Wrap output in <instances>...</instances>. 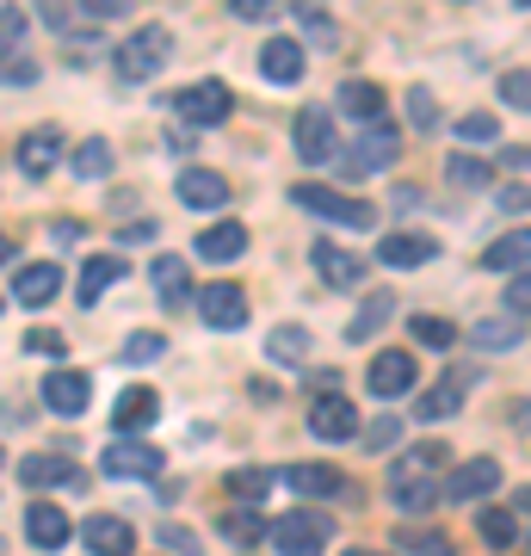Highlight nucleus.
I'll return each mask as SVG.
<instances>
[{
	"instance_id": "1",
	"label": "nucleus",
	"mask_w": 531,
	"mask_h": 556,
	"mask_svg": "<svg viewBox=\"0 0 531 556\" xmlns=\"http://www.w3.org/2000/svg\"><path fill=\"white\" fill-rule=\"evenodd\" d=\"M445 457H452L445 445H420V452H408L402 464H395L390 495H395V507H402V514H427V507H433V501L445 495V482L427 477V470H439Z\"/></svg>"
},
{
	"instance_id": "2",
	"label": "nucleus",
	"mask_w": 531,
	"mask_h": 556,
	"mask_svg": "<svg viewBox=\"0 0 531 556\" xmlns=\"http://www.w3.org/2000/svg\"><path fill=\"white\" fill-rule=\"evenodd\" d=\"M167 62H174V31L167 25H142L118 50V80H155Z\"/></svg>"
},
{
	"instance_id": "3",
	"label": "nucleus",
	"mask_w": 531,
	"mask_h": 556,
	"mask_svg": "<svg viewBox=\"0 0 531 556\" xmlns=\"http://www.w3.org/2000/svg\"><path fill=\"white\" fill-rule=\"evenodd\" d=\"M328 538H334V526H328V514H315V507H296V514L273 519V551L278 556H321Z\"/></svg>"
},
{
	"instance_id": "4",
	"label": "nucleus",
	"mask_w": 531,
	"mask_h": 556,
	"mask_svg": "<svg viewBox=\"0 0 531 556\" xmlns=\"http://www.w3.org/2000/svg\"><path fill=\"white\" fill-rule=\"evenodd\" d=\"M296 204L303 211H315V217H328V223H340V229H371V204L365 199H346V192H334V186H296Z\"/></svg>"
},
{
	"instance_id": "5",
	"label": "nucleus",
	"mask_w": 531,
	"mask_h": 556,
	"mask_svg": "<svg viewBox=\"0 0 531 556\" xmlns=\"http://www.w3.org/2000/svg\"><path fill=\"white\" fill-rule=\"evenodd\" d=\"M13 477L25 482V489H87V477H80V464L75 457H62V452H25L20 464H13Z\"/></svg>"
},
{
	"instance_id": "6",
	"label": "nucleus",
	"mask_w": 531,
	"mask_h": 556,
	"mask_svg": "<svg viewBox=\"0 0 531 556\" xmlns=\"http://www.w3.org/2000/svg\"><path fill=\"white\" fill-rule=\"evenodd\" d=\"M179 124H192V130H211V124H223L229 112H236V100H229V87L223 80H198V87H186L174 100Z\"/></svg>"
},
{
	"instance_id": "7",
	"label": "nucleus",
	"mask_w": 531,
	"mask_h": 556,
	"mask_svg": "<svg viewBox=\"0 0 531 556\" xmlns=\"http://www.w3.org/2000/svg\"><path fill=\"white\" fill-rule=\"evenodd\" d=\"M395 155H402V137H395V124H365L358 130V142H353V155L340 161V174H365V167H395Z\"/></svg>"
},
{
	"instance_id": "8",
	"label": "nucleus",
	"mask_w": 531,
	"mask_h": 556,
	"mask_svg": "<svg viewBox=\"0 0 531 556\" xmlns=\"http://www.w3.org/2000/svg\"><path fill=\"white\" fill-rule=\"evenodd\" d=\"M291 142H296V155L309 161V167L334 161V112H328V105H303L296 124H291Z\"/></svg>"
},
{
	"instance_id": "9",
	"label": "nucleus",
	"mask_w": 531,
	"mask_h": 556,
	"mask_svg": "<svg viewBox=\"0 0 531 556\" xmlns=\"http://www.w3.org/2000/svg\"><path fill=\"white\" fill-rule=\"evenodd\" d=\"M198 316H204V328H217V334L248 328V298H241V285H229V278L204 285V291H198Z\"/></svg>"
},
{
	"instance_id": "10",
	"label": "nucleus",
	"mask_w": 531,
	"mask_h": 556,
	"mask_svg": "<svg viewBox=\"0 0 531 556\" xmlns=\"http://www.w3.org/2000/svg\"><path fill=\"white\" fill-rule=\"evenodd\" d=\"M99 470L118 482H142V477H161V452L155 445H142V439H112L105 457H99Z\"/></svg>"
},
{
	"instance_id": "11",
	"label": "nucleus",
	"mask_w": 531,
	"mask_h": 556,
	"mask_svg": "<svg viewBox=\"0 0 531 556\" xmlns=\"http://www.w3.org/2000/svg\"><path fill=\"white\" fill-rule=\"evenodd\" d=\"M309 433L315 439H328V445H340V439H358V408L340 390H321L309 408Z\"/></svg>"
},
{
	"instance_id": "12",
	"label": "nucleus",
	"mask_w": 531,
	"mask_h": 556,
	"mask_svg": "<svg viewBox=\"0 0 531 556\" xmlns=\"http://www.w3.org/2000/svg\"><path fill=\"white\" fill-rule=\"evenodd\" d=\"M62 298V266L56 260H38V266H20L13 273V303H25V309H43V303Z\"/></svg>"
},
{
	"instance_id": "13",
	"label": "nucleus",
	"mask_w": 531,
	"mask_h": 556,
	"mask_svg": "<svg viewBox=\"0 0 531 556\" xmlns=\"http://www.w3.org/2000/svg\"><path fill=\"white\" fill-rule=\"evenodd\" d=\"M80 544L93 556H137V532H130L118 514H93L80 526Z\"/></svg>"
},
{
	"instance_id": "14",
	"label": "nucleus",
	"mask_w": 531,
	"mask_h": 556,
	"mask_svg": "<svg viewBox=\"0 0 531 556\" xmlns=\"http://www.w3.org/2000/svg\"><path fill=\"white\" fill-rule=\"evenodd\" d=\"M43 402H50V408H56V415H87V402H93V378H87V371H50V378H43Z\"/></svg>"
},
{
	"instance_id": "15",
	"label": "nucleus",
	"mask_w": 531,
	"mask_h": 556,
	"mask_svg": "<svg viewBox=\"0 0 531 556\" xmlns=\"http://www.w3.org/2000/svg\"><path fill=\"white\" fill-rule=\"evenodd\" d=\"M278 482H285L291 495H303V501H334L340 489H346V477H340L334 464H291Z\"/></svg>"
},
{
	"instance_id": "16",
	"label": "nucleus",
	"mask_w": 531,
	"mask_h": 556,
	"mask_svg": "<svg viewBox=\"0 0 531 556\" xmlns=\"http://www.w3.org/2000/svg\"><path fill=\"white\" fill-rule=\"evenodd\" d=\"M494 482H501V464L494 457H470V464H457L445 477V501H482V495H494Z\"/></svg>"
},
{
	"instance_id": "17",
	"label": "nucleus",
	"mask_w": 531,
	"mask_h": 556,
	"mask_svg": "<svg viewBox=\"0 0 531 556\" xmlns=\"http://www.w3.org/2000/svg\"><path fill=\"white\" fill-rule=\"evenodd\" d=\"M161 415V396L149 390V383H137V390H124L118 408H112V427H118V439H137L142 427H155Z\"/></svg>"
},
{
	"instance_id": "18",
	"label": "nucleus",
	"mask_w": 531,
	"mask_h": 556,
	"mask_svg": "<svg viewBox=\"0 0 531 556\" xmlns=\"http://www.w3.org/2000/svg\"><path fill=\"white\" fill-rule=\"evenodd\" d=\"M260 75L273 80V87H296V80H303V43L296 38H266V50H260Z\"/></svg>"
},
{
	"instance_id": "19",
	"label": "nucleus",
	"mask_w": 531,
	"mask_h": 556,
	"mask_svg": "<svg viewBox=\"0 0 531 556\" xmlns=\"http://www.w3.org/2000/svg\"><path fill=\"white\" fill-rule=\"evenodd\" d=\"M13 161H20L25 179H43L62 161V130H50V124H43V130H25V142H20V155Z\"/></svg>"
},
{
	"instance_id": "20",
	"label": "nucleus",
	"mask_w": 531,
	"mask_h": 556,
	"mask_svg": "<svg viewBox=\"0 0 531 556\" xmlns=\"http://www.w3.org/2000/svg\"><path fill=\"white\" fill-rule=\"evenodd\" d=\"M309 260H315V273L328 278L334 291H353L358 278H365V260H358V254H346V248H334V241H315V248H309Z\"/></svg>"
},
{
	"instance_id": "21",
	"label": "nucleus",
	"mask_w": 531,
	"mask_h": 556,
	"mask_svg": "<svg viewBox=\"0 0 531 556\" xmlns=\"http://www.w3.org/2000/svg\"><path fill=\"white\" fill-rule=\"evenodd\" d=\"M433 254H439V241L414 236V229H390V236L377 241V260H383V266H427Z\"/></svg>"
},
{
	"instance_id": "22",
	"label": "nucleus",
	"mask_w": 531,
	"mask_h": 556,
	"mask_svg": "<svg viewBox=\"0 0 531 556\" xmlns=\"http://www.w3.org/2000/svg\"><path fill=\"white\" fill-rule=\"evenodd\" d=\"M414 378H420V371H414V358L408 353H377L371 358V396H408L414 390Z\"/></svg>"
},
{
	"instance_id": "23",
	"label": "nucleus",
	"mask_w": 531,
	"mask_h": 556,
	"mask_svg": "<svg viewBox=\"0 0 531 556\" xmlns=\"http://www.w3.org/2000/svg\"><path fill=\"white\" fill-rule=\"evenodd\" d=\"M179 199L192 204V211H223L229 204V179L211 174V167H186L179 174Z\"/></svg>"
},
{
	"instance_id": "24",
	"label": "nucleus",
	"mask_w": 531,
	"mask_h": 556,
	"mask_svg": "<svg viewBox=\"0 0 531 556\" xmlns=\"http://www.w3.org/2000/svg\"><path fill=\"white\" fill-rule=\"evenodd\" d=\"M25 538H31L38 551H62V544H68V514L50 507V501H31V507H25Z\"/></svg>"
},
{
	"instance_id": "25",
	"label": "nucleus",
	"mask_w": 531,
	"mask_h": 556,
	"mask_svg": "<svg viewBox=\"0 0 531 556\" xmlns=\"http://www.w3.org/2000/svg\"><path fill=\"white\" fill-rule=\"evenodd\" d=\"M464 396H470V371H445V378L420 396V420H445L464 408Z\"/></svg>"
},
{
	"instance_id": "26",
	"label": "nucleus",
	"mask_w": 531,
	"mask_h": 556,
	"mask_svg": "<svg viewBox=\"0 0 531 556\" xmlns=\"http://www.w3.org/2000/svg\"><path fill=\"white\" fill-rule=\"evenodd\" d=\"M118 278H124V260H118V254H93L87 266H80L75 298H80V303H99L105 291H112V285H118Z\"/></svg>"
},
{
	"instance_id": "27",
	"label": "nucleus",
	"mask_w": 531,
	"mask_h": 556,
	"mask_svg": "<svg viewBox=\"0 0 531 556\" xmlns=\"http://www.w3.org/2000/svg\"><path fill=\"white\" fill-rule=\"evenodd\" d=\"M149 278H155V291H161V303H186L192 298V273H186V260L179 254H155V266H149Z\"/></svg>"
},
{
	"instance_id": "28",
	"label": "nucleus",
	"mask_w": 531,
	"mask_h": 556,
	"mask_svg": "<svg viewBox=\"0 0 531 556\" xmlns=\"http://www.w3.org/2000/svg\"><path fill=\"white\" fill-rule=\"evenodd\" d=\"M198 254L217 260V266H229V260L248 254V229H241V223H217V229H204V236H198Z\"/></svg>"
},
{
	"instance_id": "29",
	"label": "nucleus",
	"mask_w": 531,
	"mask_h": 556,
	"mask_svg": "<svg viewBox=\"0 0 531 556\" xmlns=\"http://www.w3.org/2000/svg\"><path fill=\"white\" fill-rule=\"evenodd\" d=\"M482 266H489V273H526V266H531V229L501 236L489 254H482Z\"/></svg>"
},
{
	"instance_id": "30",
	"label": "nucleus",
	"mask_w": 531,
	"mask_h": 556,
	"mask_svg": "<svg viewBox=\"0 0 531 556\" xmlns=\"http://www.w3.org/2000/svg\"><path fill=\"white\" fill-rule=\"evenodd\" d=\"M519 321H526V316H482L470 328V340L482 346V353H507V346H519V334H526Z\"/></svg>"
},
{
	"instance_id": "31",
	"label": "nucleus",
	"mask_w": 531,
	"mask_h": 556,
	"mask_svg": "<svg viewBox=\"0 0 531 556\" xmlns=\"http://www.w3.org/2000/svg\"><path fill=\"white\" fill-rule=\"evenodd\" d=\"M309 328H296V321H278L273 334H266V353L278 358V365H303V358H309Z\"/></svg>"
},
{
	"instance_id": "32",
	"label": "nucleus",
	"mask_w": 531,
	"mask_h": 556,
	"mask_svg": "<svg viewBox=\"0 0 531 556\" xmlns=\"http://www.w3.org/2000/svg\"><path fill=\"white\" fill-rule=\"evenodd\" d=\"M340 105H346L353 118L377 124L383 118V87H377V80H346V87H340Z\"/></svg>"
},
{
	"instance_id": "33",
	"label": "nucleus",
	"mask_w": 531,
	"mask_h": 556,
	"mask_svg": "<svg viewBox=\"0 0 531 556\" xmlns=\"http://www.w3.org/2000/svg\"><path fill=\"white\" fill-rule=\"evenodd\" d=\"M68 167H75V179H105V174H112V142L87 137L75 155H68Z\"/></svg>"
},
{
	"instance_id": "34",
	"label": "nucleus",
	"mask_w": 531,
	"mask_h": 556,
	"mask_svg": "<svg viewBox=\"0 0 531 556\" xmlns=\"http://www.w3.org/2000/svg\"><path fill=\"white\" fill-rule=\"evenodd\" d=\"M445 179H452L457 192H482V186H494V167L489 161H470V155H452L445 161Z\"/></svg>"
},
{
	"instance_id": "35",
	"label": "nucleus",
	"mask_w": 531,
	"mask_h": 556,
	"mask_svg": "<svg viewBox=\"0 0 531 556\" xmlns=\"http://www.w3.org/2000/svg\"><path fill=\"white\" fill-rule=\"evenodd\" d=\"M390 309H395V303L383 298V291H377V298H371V303H365V309H358V316H353V328H346V340H353V346H358V340H371L377 328L390 321Z\"/></svg>"
},
{
	"instance_id": "36",
	"label": "nucleus",
	"mask_w": 531,
	"mask_h": 556,
	"mask_svg": "<svg viewBox=\"0 0 531 556\" xmlns=\"http://www.w3.org/2000/svg\"><path fill=\"white\" fill-rule=\"evenodd\" d=\"M408 334L420 340V346H433V353H445V346L457 340V328H452L445 316H414V321H408Z\"/></svg>"
},
{
	"instance_id": "37",
	"label": "nucleus",
	"mask_w": 531,
	"mask_h": 556,
	"mask_svg": "<svg viewBox=\"0 0 531 556\" xmlns=\"http://www.w3.org/2000/svg\"><path fill=\"white\" fill-rule=\"evenodd\" d=\"M395 544H402V551H420V556H452V538L420 532V526H402V532H395Z\"/></svg>"
},
{
	"instance_id": "38",
	"label": "nucleus",
	"mask_w": 531,
	"mask_h": 556,
	"mask_svg": "<svg viewBox=\"0 0 531 556\" xmlns=\"http://www.w3.org/2000/svg\"><path fill=\"white\" fill-rule=\"evenodd\" d=\"M476 526H482V538H489L494 551H507L513 538H519V519H513V514H501V507H489V514L476 519Z\"/></svg>"
},
{
	"instance_id": "39",
	"label": "nucleus",
	"mask_w": 531,
	"mask_h": 556,
	"mask_svg": "<svg viewBox=\"0 0 531 556\" xmlns=\"http://www.w3.org/2000/svg\"><path fill=\"white\" fill-rule=\"evenodd\" d=\"M501 137V124L489 118V112H464V118H457V142H464V149H470V142H494Z\"/></svg>"
},
{
	"instance_id": "40",
	"label": "nucleus",
	"mask_w": 531,
	"mask_h": 556,
	"mask_svg": "<svg viewBox=\"0 0 531 556\" xmlns=\"http://www.w3.org/2000/svg\"><path fill=\"white\" fill-rule=\"evenodd\" d=\"M223 532L236 538V544H260V538H273V526L254 514H223Z\"/></svg>"
},
{
	"instance_id": "41",
	"label": "nucleus",
	"mask_w": 531,
	"mask_h": 556,
	"mask_svg": "<svg viewBox=\"0 0 531 556\" xmlns=\"http://www.w3.org/2000/svg\"><path fill=\"white\" fill-rule=\"evenodd\" d=\"M501 105H513V112H531V75H526V68L501 75Z\"/></svg>"
},
{
	"instance_id": "42",
	"label": "nucleus",
	"mask_w": 531,
	"mask_h": 556,
	"mask_svg": "<svg viewBox=\"0 0 531 556\" xmlns=\"http://www.w3.org/2000/svg\"><path fill=\"white\" fill-rule=\"evenodd\" d=\"M25 31H31V20H25L20 7H7V13H0V43H7V56H20V38Z\"/></svg>"
},
{
	"instance_id": "43",
	"label": "nucleus",
	"mask_w": 531,
	"mask_h": 556,
	"mask_svg": "<svg viewBox=\"0 0 531 556\" xmlns=\"http://www.w3.org/2000/svg\"><path fill=\"white\" fill-rule=\"evenodd\" d=\"M395 439H402V420H395V415H377L371 433H365V452H390Z\"/></svg>"
},
{
	"instance_id": "44",
	"label": "nucleus",
	"mask_w": 531,
	"mask_h": 556,
	"mask_svg": "<svg viewBox=\"0 0 531 556\" xmlns=\"http://www.w3.org/2000/svg\"><path fill=\"white\" fill-rule=\"evenodd\" d=\"M167 353V340L161 334H130L124 340V358H130V365H149V358H161Z\"/></svg>"
},
{
	"instance_id": "45",
	"label": "nucleus",
	"mask_w": 531,
	"mask_h": 556,
	"mask_svg": "<svg viewBox=\"0 0 531 556\" xmlns=\"http://www.w3.org/2000/svg\"><path fill=\"white\" fill-rule=\"evenodd\" d=\"M229 489H236V501H260L266 489H273V477H266V470H236Z\"/></svg>"
},
{
	"instance_id": "46",
	"label": "nucleus",
	"mask_w": 531,
	"mask_h": 556,
	"mask_svg": "<svg viewBox=\"0 0 531 556\" xmlns=\"http://www.w3.org/2000/svg\"><path fill=\"white\" fill-rule=\"evenodd\" d=\"M507 316H531V266L507 285Z\"/></svg>"
},
{
	"instance_id": "47",
	"label": "nucleus",
	"mask_w": 531,
	"mask_h": 556,
	"mask_svg": "<svg viewBox=\"0 0 531 556\" xmlns=\"http://www.w3.org/2000/svg\"><path fill=\"white\" fill-rule=\"evenodd\" d=\"M161 551H179V556H204V544H198L192 532H179V526H161Z\"/></svg>"
},
{
	"instance_id": "48",
	"label": "nucleus",
	"mask_w": 531,
	"mask_h": 556,
	"mask_svg": "<svg viewBox=\"0 0 531 556\" xmlns=\"http://www.w3.org/2000/svg\"><path fill=\"white\" fill-rule=\"evenodd\" d=\"M25 353L56 358V353H62V334H56V328H31V334H25Z\"/></svg>"
},
{
	"instance_id": "49",
	"label": "nucleus",
	"mask_w": 531,
	"mask_h": 556,
	"mask_svg": "<svg viewBox=\"0 0 531 556\" xmlns=\"http://www.w3.org/2000/svg\"><path fill=\"white\" fill-rule=\"evenodd\" d=\"M408 118L414 124H433L439 118V105H433V93H427V87H414V93H408Z\"/></svg>"
},
{
	"instance_id": "50",
	"label": "nucleus",
	"mask_w": 531,
	"mask_h": 556,
	"mask_svg": "<svg viewBox=\"0 0 531 556\" xmlns=\"http://www.w3.org/2000/svg\"><path fill=\"white\" fill-rule=\"evenodd\" d=\"M38 80V62L31 56H7V87H31Z\"/></svg>"
},
{
	"instance_id": "51",
	"label": "nucleus",
	"mask_w": 531,
	"mask_h": 556,
	"mask_svg": "<svg viewBox=\"0 0 531 556\" xmlns=\"http://www.w3.org/2000/svg\"><path fill=\"white\" fill-rule=\"evenodd\" d=\"M229 13H236V20H273L278 0H229Z\"/></svg>"
},
{
	"instance_id": "52",
	"label": "nucleus",
	"mask_w": 531,
	"mask_h": 556,
	"mask_svg": "<svg viewBox=\"0 0 531 556\" xmlns=\"http://www.w3.org/2000/svg\"><path fill=\"white\" fill-rule=\"evenodd\" d=\"M501 211H513V217L531 211V186H501Z\"/></svg>"
},
{
	"instance_id": "53",
	"label": "nucleus",
	"mask_w": 531,
	"mask_h": 556,
	"mask_svg": "<svg viewBox=\"0 0 531 556\" xmlns=\"http://www.w3.org/2000/svg\"><path fill=\"white\" fill-rule=\"evenodd\" d=\"M87 13H99V20H118V13H130V0H80Z\"/></svg>"
},
{
	"instance_id": "54",
	"label": "nucleus",
	"mask_w": 531,
	"mask_h": 556,
	"mask_svg": "<svg viewBox=\"0 0 531 556\" xmlns=\"http://www.w3.org/2000/svg\"><path fill=\"white\" fill-rule=\"evenodd\" d=\"M50 236H56V248H75V241H80V223H50Z\"/></svg>"
},
{
	"instance_id": "55",
	"label": "nucleus",
	"mask_w": 531,
	"mask_h": 556,
	"mask_svg": "<svg viewBox=\"0 0 531 556\" xmlns=\"http://www.w3.org/2000/svg\"><path fill=\"white\" fill-rule=\"evenodd\" d=\"M118 236H124V241H149V236H155V223L142 217V223H130V229H118Z\"/></svg>"
},
{
	"instance_id": "56",
	"label": "nucleus",
	"mask_w": 531,
	"mask_h": 556,
	"mask_svg": "<svg viewBox=\"0 0 531 556\" xmlns=\"http://www.w3.org/2000/svg\"><path fill=\"white\" fill-rule=\"evenodd\" d=\"M519 507H526V514H531V489H526V495H519Z\"/></svg>"
},
{
	"instance_id": "57",
	"label": "nucleus",
	"mask_w": 531,
	"mask_h": 556,
	"mask_svg": "<svg viewBox=\"0 0 531 556\" xmlns=\"http://www.w3.org/2000/svg\"><path fill=\"white\" fill-rule=\"evenodd\" d=\"M346 556H371V551H346Z\"/></svg>"
},
{
	"instance_id": "58",
	"label": "nucleus",
	"mask_w": 531,
	"mask_h": 556,
	"mask_svg": "<svg viewBox=\"0 0 531 556\" xmlns=\"http://www.w3.org/2000/svg\"><path fill=\"white\" fill-rule=\"evenodd\" d=\"M513 7H531V0H513Z\"/></svg>"
}]
</instances>
